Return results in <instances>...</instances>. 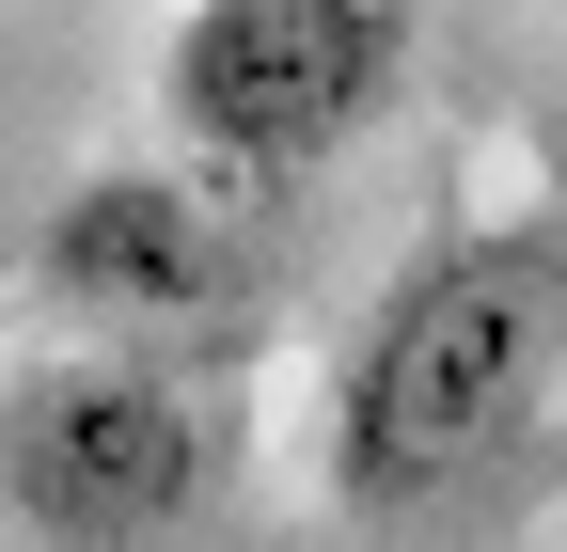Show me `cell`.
<instances>
[{
    "mask_svg": "<svg viewBox=\"0 0 567 552\" xmlns=\"http://www.w3.org/2000/svg\"><path fill=\"white\" fill-rule=\"evenodd\" d=\"M567 395V237L551 222H457L363 300L331 364V490L394 521L442 505L457 473L551 427Z\"/></svg>",
    "mask_w": 567,
    "mask_h": 552,
    "instance_id": "obj_1",
    "label": "cell"
},
{
    "mask_svg": "<svg viewBox=\"0 0 567 552\" xmlns=\"http://www.w3.org/2000/svg\"><path fill=\"white\" fill-rule=\"evenodd\" d=\"M32 300L80 316V331H111V348L189 331V316L237 300V222H221V190H189L158 159H111V174H80L32 222Z\"/></svg>",
    "mask_w": 567,
    "mask_h": 552,
    "instance_id": "obj_4",
    "label": "cell"
},
{
    "mask_svg": "<svg viewBox=\"0 0 567 552\" xmlns=\"http://www.w3.org/2000/svg\"><path fill=\"white\" fill-rule=\"evenodd\" d=\"M410 63V0H189L158 48V111L205 174H316L379 126Z\"/></svg>",
    "mask_w": 567,
    "mask_h": 552,
    "instance_id": "obj_3",
    "label": "cell"
},
{
    "mask_svg": "<svg viewBox=\"0 0 567 552\" xmlns=\"http://www.w3.org/2000/svg\"><path fill=\"white\" fill-rule=\"evenodd\" d=\"M221 490V427L158 348H63L0 395V505L48 552H174Z\"/></svg>",
    "mask_w": 567,
    "mask_h": 552,
    "instance_id": "obj_2",
    "label": "cell"
},
{
    "mask_svg": "<svg viewBox=\"0 0 567 552\" xmlns=\"http://www.w3.org/2000/svg\"><path fill=\"white\" fill-rule=\"evenodd\" d=\"M551 473H567V395H551Z\"/></svg>",
    "mask_w": 567,
    "mask_h": 552,
    "instance_id": "obj_5",
    "label": "cell"
}]
</instances>
